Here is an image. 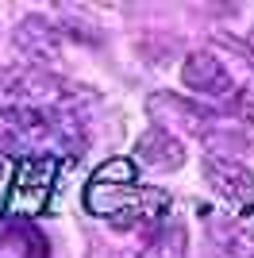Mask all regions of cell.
Segmentation results:
<instances>
[{
  "label": "cell",
  "mask_w": 254,
  "mask_h": 258,
  "mask_svg": "<svg viewBox=\"0 0 254 258\" xmlns=\"http://www.w3.org/2000/svg\"><path fill=\"white\" fill-rule=\"evenodd\" d=\"M85 208L116 227H158L169 208V193L158 185H139L131 158H112L89 177Z\"/></svg>",
  "instance_id": "6da1fadb"
},
{
  "label": "cell",
  "mask_w": 254,
  "mask_h": 258,
  "mask_svg": "<svg viewBox=\"0 0 254 258\" xmlns=\"http://www.w3.org/2000/svg\"><path fill=\"white\" fill-rule=\"evenodd\" d=\"M58 170H62L58 154L12 162V181H8V193H4V216L16 220V224L42 216V208H46V201L54 193V181H58Z\"/></svg>",
  "instance_id": "7a4b0ae2"
},
{
  "label": "cell",
  "mask_w": 254,
  "mask_h": 258,
  "mask_svg": "<svg viewBox=\"0 0 254 258\" xmlns=\"http://www.w3.org/2000/svg\"><path fill=\"white\" fill-rule=\"evenodd\" d=\"M204 181L212 185V193L220 197L239 220H250V216H254V173L246 170V166L208 158V166H204Z\"/></svg>",
  "instance_id": "3957f363"
},
{
  "label": "cell",
  "mask_w": 254,
  "mask_h": 258,
  "mask_svg": "<svg viewBox=\"0 0 254 258\" xmlns=\"http://www.w3.org/2000/svg\"><path fill=\"white\" fill-rule=\"evenodd\" d=\"M16 46H20V54L31 66H39V70L42 66H54L62 58V39H58V31H54L42 16H27V20L16 27Z\"/></svg>",
  "instance_id": "277c9868"
},
{
  "label": "cell",
  "mask_w": 254,
  "mask_h": 258,
  "mask_svg": "<svg viewBox=\"0 0 254 258\" xmlns=\"http://www.w3.org/2000/svg\"><path fill=\"white\" fill-rule=\"evenodd\" d=\"M139 166H150V170H177L185 162V147H181L166 127H147L135 139V158Z\"/></svg>",
  "instance_id": "5b68a950"
},
{
  "label": "cell",
  "mask_w": 254,
  "mask_h": 258,
  "mask_svg": "<svg viewBox=\"0 0 254 258\" xmlns=\"http://www.w3.org/2000/svg\"><path fill=\"white\" fill-rule=\"evenodd\" d=\"M181 81L189 89H197V93H223V89L231 93V77H227L223 62L212 50H193L181 66Z\"/></svg>",
  "instance_id": "8992f818"
},
{
  "label": "cell",
  "mask_w": 254,
  "mask_h": 258,
  "mask_svg": "<svg viewBox=\"0 0 254 258\" xmlns=\"http://www.w3.org/2000/svg\"><path fill=\"white\" fill-rule=\"evenodd\" d=\"M0 258H46V243L31 227L4 220L0 224Z\"/></svg>",
  "instance_id": "52a82bcc"
},
{
  "label": "cell",
  "mask_w": 254,
  "mask_h": 258,
  "mask_svg": "<svg viewBox=\"0 0 254 258\" xmlns=\"http://www.w3.org/2000/svg\"><path fill=\"white\" fill-rule=\"evenodd\" d=\"M185 250H189L185 224H166V227H158V235L150 239V247L143 250V258H185Z\"/></svg>",
  "instance_id": "ba28073f"
},
{
  "label": "cell",
  "mask_w": 254,
  "mask_h": 258,
  "mask_svg": "<svg viewBox=\"0 0 254 258\" xmlns=\"http://www.w3.org/2000/svg\"><path fill=\"white\" fill-rule=\"evenodd\" d=\"M235 108H239V116L246 123H254V85H246L243 93H235Z\"/></svg>",
  "instance_id": "9c48e42d"
},
{
  "label": "cell",
  "mask_w": 254,
  "mask_h": 258,
  "mask_svg": "<svg viewBox=\"0 0 254 258\" xmlns=\"http://www.w3.org/2000/svg\"><path fill=\"white\" fill-rule=\"evenodd\" d=\"M8 181H12V158L0 154V205H4V193H8Z\"/></svg>",
  "instance_id": "30bf717a"
},
{
  "label": "cell",
  "mask_w": 254,
  "mask_h": 258,
  "mask_svg": "<svg viewBox=\"0 0 254 258\" xmlns=\"http://www.w3.org/2000/svg\"><path fill=\"white\" fill-rule=\"evenodd\" d=\"M250 43H254V39H250Z\"/></svg>",
  "instance_id": "8fae6325"
}]
</instances>
